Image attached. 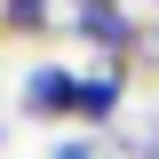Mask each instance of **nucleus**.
I'll use <instances>...</instances> for the list:
<instances>
[{"label":"nucleus","mask_w":159,"mask_h":159,"mask_svg":"<svg viewBox=\"0 0 159 159\" xmlns=\"http://www.w3.org/2000/svg\"><path fill=\"white\" fill-rule=\"evenodd\" d=\"M151 16H159V0H151Z\"/></svg>","instance_id":"nucleus-8"},{"label":"nucleus","mask_w":159,"mask_h":159,"mask_svg":"<svg viewBox=\"0 0 159 159\" xmlns=\"http://www.w3.org/2000/svg\"><path fill=\"white\" fill-rule=\"evenodd\" d=\"M64 8H119V0H64Z\"/></svg>","instance_id":"nucleus-6"},{"label":"nucleus","mask_w":159,"mask_h":159,"mask_svg":"<svg viewBox=\"0 0 159 159\" xmlns=\"http://www.w3.org/2000/svg\"><path fill=\"white\" fill-rule=\"evenodd\" d=\"M0 40H8V24H0Z\"/></svg>","instance_id":"nucleus-7"},{"label":"nucleus","mask_w":159,"mask_h":159,"mask_svg":"<svg viewBox=\"0 0 159 159\" xmlns=\"http://www.w3.org/2000/svg\"><path fill=\"white\" fill-rule=\"evenodd\" d=\"M16 103H24L32 119H48V127H56V119H72V103H80V72H72V64H56V56L32 64V72H24V88H16Z\"/></svg>","instance_id":"nucleus-3"},{"label":"nucleus","mask_w":159,"mask_h":159,"mask_svg":"<svg viewBox=\"0 0 159 159\" xmlns=\"http://www.w3.org/2000/svg\"><path fill=\"white\" fill-rule=\"evenodd\" d=\"M48 159H111V143H103V135H56Z\"/></svg>","instance_id":"nucleus-5"},{"label":"nucleus","mask_w":159,"mask_h":159,"mask_svg":"<svg viewBox=\"0 0 159 159\" xmlns=\"http://www.w3.org/2000/svg\"><path fill=\"white\" fill-rule=\"evenodd\" d=\"M0 24H8V32H56L64 0H0Z\"/></svg>","instance_id":"nucleus-4"},{"label":"nucleus","mask_w":159,"mask_h":159,"mask_svg":"<svg viewBox=\"0 0 159 159\" xmlns=\"http://www.w3.org/2000/svg\"><path fill=\"white\" fill-rule=\"evenodd\" d=\"M56 32H72V40H88V48H96V64H127L143 48V16H127V0H119V8H64V24Z\"/></svg>","instance_id":"nucleus-1"},{"label":"nucleus","mask_w":159,"mask_h":159,"mask_svg":"<svg viewBox=\"0 0 159 159\" xmlns=\"http://www.w3.org/2000/svg\"><path fill=\"white\" fill-rule=\"evenodd\" d=\"M119 119H127V64H96V72H80L72 127H80V135H111Z\"/></svg>","instance_id":"nucleus-2"}]
</instances>
